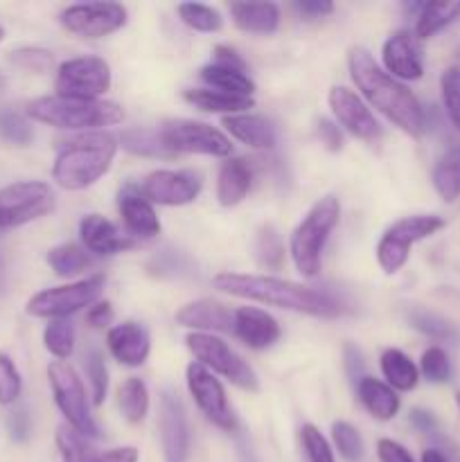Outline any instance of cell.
Wrapping results in <instances>:
<instances>
[{"instance_id":"cell-1","label":"cell","mask_w":460,"mask_h":462,"mask_svg":"<svg viewBox=\"0 0 460 462\" xmlns=\"http://www.w3.org/2000/svg\"><path fill=\"white\" fill-rule=\"evenodd\" d=\"M212 287L221 293H228V296L316 316V319H336L343 311L341 305L329 293L291 282V280L273 278V275L219 273L212 280Z\"/></svg>"},{"instance_id":"cell-2","label":"cell","mask_w":460,"mask_h":462,"mask_svg":"<svg viewBox=\"0 0 460 462\" xmlns=\"http://www.w3.org/2000/svg\"><path fill=\"white\" fill-rule=\"evenodd\" d=\"M350 77L356 88L377 111H382L404 134L419 138L424 131V111L418 97L401 81L388 75L365 48H352L347 57Z\"/></svg>"},{"instance_id":"cell-3","label":"cell","mask_w":460,"mask_h":462,"mask_svg":"<svg viewBox=\"0 0 460 462\" xmlns=\"http://www.w3.org/2000/svg\"><path fill=\"white\" fill-rule=\"evenodd\" d=\"M117 138L108 131H90L59 149L52 165V179L59 188L86 189L97 183L113 165L117 153Z\"/></svg>"},{"instance_id":"cell-4","label":"cell","mask_w":460,"mask_h":462,"mask_svg":"<svg viewBox=\"0 0 460 462\" xmlns=\"http://www.w3.org/2000/svg\"><path fill=\"white\" fill-rule=\"evenodd\" d=\"M25 113L27 117L41 122V125L68 131L113 126L124 117V111L115 102H106V99H70L59 97V95L32 99L27 104Z\"/></svg>"},{"instance_id":"cell-5","label":"cell","mask_w":460,"mask_h":462,"mask_svg":"<svg viewBox=\"0 0 460 462\" xmlns=\"http://www.w3.org/2000/svg\"><path fill=\"white\" fill-rule=\"evenodd\" d=\"M338 219H341V203L332 194L316 201L309 208V212L302 217L298 228L293 230L291 242H289V253H291L298 273L305 275V278L318 275L325 244L338 226Z\"/></svg>"},{"instance_id":"cell-6","label":"cell","mask_w":460,"mask_h":462,"mask_svg":"<svg viewBox=\"0 0 460 462\" xmlns=\"http://www.w3.org/2000/svg\"><path fill=\"white\" fill-rule=\"evenodd\" d=\"M185 346H188V350L194 355L197 364H201L203 368L210 370L212 374H221V377H225L230 383L242 388V391L257 393L260 379H257L255 370H253L251 365L228 346V343L221 341L219 337L194 332L185 337Z\"/></svg>"},{"instance_id":"cell-7","label":"cell","mask_w":460,"mask_h":462,"mask_svg":"<svg viewBox=\"0 0 460 462\" xmlns=\"http://www.w3.org/2000/svg\"><path fill=\"white\" fill-rule=\"evenodd\" d=\"M445 228V219L437 215H413L395 221L377 244V262L386 273H397L409 262L410 246L431 237Z\"/></svg>"},{"instance_id":"cell-8","label":"cell","mask_w":460,"mask_h":462,"mask_svg":"<svg viewBox=\"0 0 460 462\" xmlns=\"http://www.w3.org/2000/svg\"><path fill=\"white\" fill-rule=\"evenodd\" d=\"M48 379L50 388H52L54 404L59 406L63 418L68 420V427H72L84 438H97V424L90 418L84 383H81L77 370L66 361H52L48 365Z\"/></svg>"},{"instance_id":"cell-9","label":"cell","mask_w":460,"mask_h":462,"mask_svg":"<svg viewBox=\"0 0 460 462\" xmlns=\"http://www.w3.org/2000/svg\"><path fill=\"white\" fill-rule=\"evenodd\" d=\"M104 275H90V278L79 280V282L63 284V287H52L39 291L27 300L25 311L34 319H68L75 311L90 307L104 289Z\"/></svg>"},{"instance_id":"cell-10","label":"cell","mask_w":460,"mask_h":462,"mask_svg":"<svg viewBox=\"0 0 460 462\" xmlns=\"http://www.w3.org/2000/svg\"><path fill=\"white\" fill-rule=\"evenodd\" d=\"M54 192L48 183L25 180L0 189V230L18 228L54 210Z\"/></svg>"},{"instance_id":"cell-11","label":"cell","mask_w":460,"mask_h":462,"mask_svg":"<svg viewBox=\"0 0 460 462\" xmlns=\"http://www.w3.org/2000/svg\"><path fill=\"white\" fill-rule=\"evenodd\" d=\"M111 88V68L99 57L68 59L59 66L54 90L59 97L99 99Z\"/></svg>"},{"instance_id":"cell-12","label":"cell","mask_w":460,"mask_h":462,"mask_svg":"<svg viewBox=\"0 0 460 462\" xmlns=\"http://www.w3.org/2000/svg\"><path fill=\"white\" fill-rule=\"evenodd\" d=\"M162 140L174 153H203V156L228 158L233 143L219 129L194 120H170L161 129Z\"/></svg>"},{"instance_id":"cell-13","label":"cell","mask_w":460,"mask_h":462,"mask_svg":"<svg viewBox=\"0 0 460 462\" xmlns=\"http://www.w3.org/2000/svg\"><path fill=\"white\" fill-rule=\"evenodd\" d=\"M185 377H188L189 395L194 397L198 411L206 415L207 422H212L221 431H237V420H235L228 400H225V391L219 379L210 370L203 368L201 364H189Z\"/></svg>"},{"instance_id":"cell-14","label":"cell","mask_w":460,"mask_h":462,"mask_svg":"<svg viewBox=\"0 0 460 462\" xmlns=\"http://www.w3.org/2000/svg\"><path fill=\"white\" fill-rule=\"evenodd\" d=\"M61 25L81 39H102L126 25V7L120 3L70 5L61 12Z\"/></svg>"},{"instance_id":"cell-15","label":"cell","mask_w":460,"mask_h":462,"mask_svg":"<svg viewBox=\"0 0 460 462\" xmlns=\"http://www.w3.org/2000/svg\"><path fill=\"white\" fill-rule=\"evenodd\" d=\"M203 179L192 170H158L140 183V194L158 206H188L198 197Z\"/></svg>"},{"instance_id":"cell-16","label":"cell","mask_w":460,"mask_h":462,"mask_svg":"<svg viewBox=\"0 0 460 462\" xmlns=\"http://www.w3.org/2000/svg\"><path fill=\"white\" fill-rule=\"evenodd\" d=\"M158 433H161V447L165 462H188V418H185L183 402L171 391L161 393V402H158Z\"/></svg>"},{"instance_id":"cell-17","label":"cell","mask_w":460,"mask_h":462,"mask_svg":"<svg viewBox=\"0 0 460 462\" xmlns=\"http://www.w3.org/2000/svg\"><path fill=\"white\" fill-rule=\"evenodd\" d=\"M327 99L329 108H332L338 125L345 131H350L354 138L365 140V143H374V140L382 138V125H379L374 113L365 106V102L354 93V90L345 88V86H334V88L329 90Z\"/></svg>"},{"instance_id":"cell-18","label":"cell","mask_w":460,"mask_h":462,"mask_svg":"<svg viewBox=\"0 0 460 462\" xmlns=\"http://www.w3.org/2000/svg\"><path fill=\"white\" fill-rule=\"evenodd\" d=\"M386 72L395 79L415 81L424 75L422 41L410 30H397L386 39L382 48Z\"/></svg>"},{"instance_id":"cell-19","label":"cell","mask_w":460,"mask_h":462,"mask_svg":"<svg viewBox=\"0 0 460 462\" xmlns=\"http://www.w3.org/2000/svg\"><path fill=\"white\" fill-rule=\"evenodd\" d=\"M106 347L113 359L120 361L122 365L138 368L147 361L149 352H152V338H149L144 325L135 323V320H126V323L108 329Z\"/></svg>"},{"instance_id":"cell-20","label":"cell","mask_w":460,"mask_h":462,"mask_svg":"<svg viewBox=\"0 0 460 462\" xmlns=\"http://www.w3.org/2000/svg\"><path fill=\"white\" fill-rule=\"evenodd\" d=\"M233 332L251 350H266L280 338L278 320L257 307H242L233 316Z\"/></svg>"},{"instance_id":"cell-21","label":"cell","mask_w":460,"mask_h":462,"mask_svg":"<svg viewBox=\"0 0 460 462\" xmlns=\"http://www.w3.org/2000/svg\"><path fill=\"white\" fill-rule=\"evenodd\" d=\"M233 316L228 307L212 298L188 302L176 311V323L189 329H201L203 334L210 332H233Z\"/></svg>"},{"instance_id":"cell-22","label":"cell","mask_w":460,"mask_h":462,"mask_svg":"<svg viewBox=\"0 0 460 462\" xmlns=\"http://www.w3.org/2000/svg\"><path fill=\"white\" fill-rule=\"evenodd\" d=\"M120 217L124 221L126 230H129L133 237L152 239L156 235H161V221H158L156 210H153L152 203L140 194V189H135L133 185H126L120 192Z\"/></svg>"},{"instance_id":"cell-23","label":"cell","mask_w":460,"mask_h":462,"mask_svg":"<svg viewBox=\"0 0 460 462\" xmlns=\"http://www.w3.org/2000/svg\"><path fill=\"white\" fill-rule=\"evenodd\" d=\"M79 235L86 251L95 255H115L133 246V242L117 233L115 226L102 215H86L79 224Z\"/></svg>"},{"instance_id":"cell-24","label":"cell","mask_w":460,"mask_h":462,"mask_svg":"<svg viewBox=\"0 0 460 462\" xmlns=\"http://www.w3.org/2000/svg\"><path fill=\"white\" fill-rule=\"evenodd\" d=\"M221 125L225 126L233 138H237L239 143L248 144L253 149H273L278 144V134H275V126L271 125L266 117L253 116V113H239V116H224Z\"/></svg>"},{"instance_id":"cell-25","label":"cell","mask_w":460,"mask_h":462,"mask_svg":"<svg viewBox=\"0 0 460 462\" xmlns=\"http://www.w3.org/2000/svg\"><path fill=\"white\" fill-rule=\"evenodd\" d=\"M251 183L253 174L248 162L242 158H228L216 176V199L224 208L237 206L251 192Z\"/></svg>"},{"instance_id":"cell-26","label":"cell","mask_w":460,"mask_h":462,"mask_svg":"<svg viewBox=\"0 0 460 462\" xmlns=\"http://www.w3.org/2000/svg\"><path fill=\"white\" fill-rule=\"evenodd\" d=\"M356 395H359V402L363 404V409L373 418L382 420V422L392 420L397 415V411H400V397H397V393L388 383L379 382L374 377H361L356 382Z\"/></svg>"},{"instance_id":"cell-27","label":"cell","mask_w":460,"mask_h":462,"mask_svg":"<svg viewBox=\"0 0 460 462\" xmlns=\"http://www.w3.org/2000/svg\"><path fill=\"white\" fill-rule=\"evenodd\" d=\"M230 16L239 30L251 34H271L280 27V7L275 3H233Z\"/></svg>"},{"instance_id":"cell-28","label":"cell","mask_w":460,"mask_h":462,"mask_svg":"<svg viewBox=\"0 0 460 462\" xmlns=\"http://www.w3.org/2000/svg\"><path fill=\"white\" fill-rule=\"evenodd\" d=\"M183 97L188 99L192 106L201 108V111L225 113V117L239 116V113H246L248 108L255 106L253 97H242V95L224 93V90L215 88H189L185 90Z\"/></svg>"},{"instance_id":"cell-29","label":"cell","mask_w":460,"mask_h":462,"mask_svg":"<svg viewBox=\"0 0 460 462\" xmlns=\"http://www.w3.org/2000/svg\"><path fill=\"white\" fill-rule=\"evenodd\" d=\"M198 75H201V79L215 90L242 95V97H251V95L255 93V84H253V79L246 75L244 68L212 61L207 63V66H203L201 70H198Z\"/></svg>"},{"instance_id":"cell-30","label":"cell","mask_w":460,"mask_h":462,"mask_svg":"<svg viewBox=\"0 0 460 462\" xmlns=\"http://www.w3.org/2000/svg\"><path fill=\"white\" fill-rule=\"evenodd\" d=\"M379 365H382V374L386 377L388 386L397 388V391H413L419 382V370L409 356L401 350H383L382 359H379Z\"/></svg>"},{"instance_id":"cell-31","label":"cell","mask_w":460,"mask_h":462,"mask_svg":"<svg viewBox=\"0 0 460 462\" xmlns=\"http://www.w3.org/2000/svg\"><path fill=\"white\" fill-rule=\"evenodd\" d=\"M122 149H126L133 156L143 158H174L176 153L167 147L161 131L153 129H126L120 135Z\"/></svg>"},{"instance_id":"cell-32","label":"cell","mask_w":460,"mask_h":462,"mask_svg":"<svg viewBox=\"0 0 460 462\" xmlns=\"http://www.w3.org/2000/svg\"><path fill=\"white\" fill-rule=\"evenodd\" d=\"M460 18V3H424L418 14V25H415V36L419 41L431 39L446 25Z\"/></svg>"},{"instance_id":"cell-33","label":"cell","mask_w":460,"mask_h":462,"mask_svg":"<svg viewBox=\"0 0 460 462\" xmlns=\"http://www.w3.org/2000/svg\"><path fill=\"white\" fill-rule=\"evenodd\" d=\"M117 406H120L126 422L131 424H140L147 418L149 391L143 379L129 377L126 382L120 383V388H117Z\"/></svg>"},{"instance_id":"cell-34","label":"cell","mask_w":460,"mask_h":462,"mask_svg":"<svg viewBox=\"0 0 460 462\" xmlns=\"http://www.w3.org/2000/svg\"><path fill=\"white\" fill-rule=\"evenodd\" d=\"M433 188L446 203L460 197V147L449 149L433 170Z\"/></svg>"},{"instance_id":"cell-35","label":"cell","mask_w":460,"mask_h":462,"mask_svg":"<svg viewBox=\"0 0 460 462\" xmlns=\"http://www.w3.org/2000/svg\"><path fill=\"white\" fill-rule=\"evenodd\" d=\"M48 264L59 278H70V275L88 269L90 255L86 253V248L77 246V244H61V246L50 248Z\"/></svg>"},{"instance_id":"cell-36","label":"cell","mask_w":460,"mask_h":462,"mask_svg":"<svg viewBox=\"0 0 460 462\" xmlns=\"http://www.w3.org/2000/svg\"><path fill=\"white\" fill-rule=\"evenodd\" d=\"M253 251H255L257 264L264 266L269 271H278L284 264V244L280 237L278 230L271 224L262 226L257 230L255 244H253Z\"/></svg>"},{"instance_id":"cell-37","label":"cell","mask_w":460,"mask_h":462,"mask_svg":"<svg viewBox=\"0 0 460 462\" xmlns=\"http://www.w3.org/2000/svg\"><path fill=\"white\" fill-rule=\"evenodd\" d=\"M57 449L63 462H97V451L88 445V438L77 433L75 429L61 424L57 429Z\"/></svg>"},{"instance_id":"cell-38","label":"cell","mask_w":460,"mask_h":462,"mask_svg":"<svg viewBox=\"0 0 460 462\" xmlns=\"http://www.w3.org/2000/svg\"><path fill=\"white\" fill-rule=\"evenodd\" d=\"M409 320L418 332H422L424 337L433 338V341H440V343L458 341V332H455L454 325H451L449 320L442 319V316L433 314V311L413 310L409 314Z\"/></svg>"},{"instance_id":"cell-39","label":"cell","mask_w":460,"mask_h":462,"mask_svg":"<svg viewBox=\"0 0 460 462\" xmlns=\"http://www.w3.org/2000/svg\"><path fill=\"white\" fill-rule=\"evenodd\" d=\"M43 343L45 350L52 356H57L59 361L70 359L72 350H75V328L68 319H57L50 320L48 328L43 332Z\"/></svg>"},{"instance_id":"cell-40","label":"cell","mask_w":460,"mask_h":462,"mask_svg":"<svg viewBox=\"0 0 460 462\" xmlns=\"http://www.w3.org/2000/svg\"><path fill=\"white\" fill-rule=\"evenodd\" d=\"M179 16L189 30L206 32V34H210V32H219L221 25H224L221 14L216 12V9L207 7V5H201V3L179 5Z\"/></svg>"},{"instance_id":"cell-41","label":"cell","mask_w":460,"mask_h":462,"mask_svg":"<svg viewBox=\"0 0 460 462\" xmlns=\"http://www.w3.org/2000/svg\"><path fill=\"white\" fill-rule=\"evenodd\" d=\"M332 438L338 454H341L347 462H361V458H363V440H361L359 431H356L352 424L334 422Z\"/></svg>"},{"instance_id":"cell-42","label":"cell","mask_w":460,"mask_h":462,"mask_svg":"<svg viewBox=\"0 0 460 462\" xmlns=\"http://www.w3.org/2000/svg\"><path fill=\"white\" fill-rule=\"evenodd\" d=\"M0 138L16 144V147H27L34 138V131L21 113L3 111L0 113Z\"/></svg>"},{"instance_id":"cell-43","label":"cell","mask_w":460,"mask_h":462,"mask_svg":"<svg viewBox=\"0 0 460 462\" xmlns=\"http://www.w3.org/2000/svg\"><path fill=\"white\" fill-rule=\"evenodd\" d=\"M9 61L14 66L23 68V70L32 72H48L54 66V54L45 48H36V45H25V48H16L9 52Z\"/></svg>"},{"instance_id":"cell-44","label":"cell","mask_w":460,"mask_h":462,"mask_svg":"<svg viewBox=\"0 0 460 462\" xmlns=\"http://www.w3.org/2000/svg\"><path fill=\"white\" fill-rule=\"evenodd\" d=\"M442 99H445L446 116L451 125L460 131V68H446L440 79Z\"/></svg>"},{"instance_id":"cell-45","label":"cell","mask_w":460,"mask_h":462,"mask_svg":"<svg viewBox=\"0 0 460 462\" xmlns=\"http://www.w3.org/2000/svg\"><path fill=\"white\" fill-rule=\"evenodd\" d=\"M86 374H88L90 388H93V404L102 406L108 391V373L99 350H88V355H86Z\"/></svg>"},{"instance_id":"cell-46","label":"cell","mask_w":460,"mask_h":462,"mask_svg":"<svg viewBox=\"0 0 460 462\" xmlns=\"http://www.w3.org/2000/svg\"><path fill=\"white\" fill-rule=\"evenodd\" d=\"M419 370H422L424 377L433 383H445L449 382L451 377V364L449 356L442 347H428L422 355V361H419Z\"/></svg>"},{"instance_id":"cell-47","label":"cell","mask_w":460,"mask_h":462,"mask_svg":"<svg viewBox=\"0 0 460 462\" xmlns=\"http://www.w3.org/2000/svg\"><path fill=\"white\" fill-rule=\"evenodd\" d=\"M300 442L309 462H336L334 460L332 447H329V442L325 440V436L314 424H305L300 429Z\"/></svg>"},{"instance_id":"cell-48","label":"cell","mask_w":460,"mask_h":462,"mask_svg":"<svg viewBox=\"0 0 460 462\" xmlns=\"http://www.w3.org/2000/svg\"><path fill=\"white\" fill-rule=\"evenodd\" d=\"M23 379L7 355H0V404L9 406L21 397Z\"/></svg>"},{"instance_id":"cell-49","label":"cell","mask_w":460,"mask_h":462,"mask_svg":"<svg viewBox=\"0 0 460 462\" xmlns=\"http://www.w3.org/2000/svg\"><path fill=\"white\" fill-rule=\"evenodd\" d=\"M316 131H318V138L329 152H341L343 149V134L338 129V125H334L327 117H320L318 125H316Z\"/></svg>"},{"instance_id":"cell-50","label":"cell","mask_w":460,"mask_h":462,"mask_svg":"<svg viewBox=\"0 0 460 462\" xmlns=\"http://www.w3.org/2000/svg\"><path fill=\"white\" fill-rule=\"evenodd\" d=\"M377 456L379 462H415L413 456L400 445V442L391 440V438H382L377 442Z\"/></svg>"},{"instance_id":"cell-51","label":"cell","mask_w":460,"mask_h":462,"mask_svg":"<svg viewBox=\"0 0 460 462\" xmlns=\"http://www.w3.org/2000/svg\"><path fill=\"white\" fill-rule=\"evenodd\" d=\"M9 433L16 442H25L27 436H30V415H27L25 409H16L7 420Z\"/></svg>"},{"instance_id":"cell-52","label":"cell","mask_w":460,"mask_h":462,"mask_svg":"<svg viewBox=\"0 0 460 462\" xmlns=\"http://www.w3.org/2000/svg\"><path fill=\"white\" fill-rule=\"evenodd\" d=\"M113 320V307L111 302H95L88 311H86V323L95 329H102L106 325H111Z\"/></svg>"},{"instance_id":"cell-53","label":"cell","mask_w":460,"mask_h":462,"mask_svg":"<svg viewBox=\"0 0 460 462\" xmlns=\"http://www.w3.org/2000/svg\"><path fill=\"white\" fill-rule=\"evenodd\" d=\"M296 12L305 18H323L334 12V5L327 0H298Z\"/></svg>"},{"instance_id":"cell-54","label":"cell","mask_w":460,"mask_h":462,"mask_svg":"<svg viewBox=\"0 0 460 462\" xmlns=\"http://www.w3.org/2000/svg\"><path fill=\"white\" fill-rule=\"evenodd\" d=\"M410 424H413L419 433H427V436H437V431H440L436 415L428 413V411L424 409L410 411Z\"/></svg>"},{"instance_id":"cell-55","label":"cell","mask_w":460,"mask_h":462,"mask_svg":"<svg viewBox=\"0 0 460 462\" xmlns=\"http://www.w3.org/2000/svg\"><path fill=\"white\" fill-rule=\"evenodd\" d=\"M140 454L135 447H117L97 456V462H138Z\"/></svg>"},{"instance_id":"cell-56","label":"cell","mask_w":460,"mask_h":462,"mask_svg":"<svg viewBox=\"0 0 460 462\" xmlns=\"http://www.w3.org/2000/svg\"><path fill=\"white\" fill-rule=\"evenodd\" d=\"M345 368L352 382H359L361 370H363V356H361V352L354 346H345Z\"/></svg>"},{"instance_id":"cell-57","label":"cell","mask_w":460,"mask_h":462,"mask_svg":"<svg viewBox=\"0 0 460 462\" xmlns=\"http://www.w3.org/2000/svg\"><path fill=\"white\" fill-rule=\"evenodd\" d=\"M215 63H225V66L244 68V70H246V61H244L235 50L225 48V45H216L215 48Z\"/></svg>"},{"instance_id":"cell-58","label":"cell","mask_w":460,"mask_h":462,"mask_svg":"<svg viewBox=\"0 0 460 462\" xmlns=\"http://www.w3.org/2000/svg\"><path fill=\"white\" fill-rule=\"evenodd\" d=\"M422 462H451L440 449H427L422 454Z\"/></svg>"},{"instance_id":"cell-59","label":"cell","mask_w":460,"mask_h":462,"mask_svg":"<svg viewBox=\"0 0 460 462\" xmlns=\"http://www.w3.org/2000/svg\"><path fill=\"white\" fill-rule=\"evenodd\" d=\"M239 460H242V462H257L255 454H253V449L248 447L246 440L239 442Z\"/></svg>"},{"instance_id":"cell-60","label":"cell","mask_w":460,"mask_h":462,"mask_svg":"<svg viewBox=\"0 0 460 462\" xmlns=\"http://www.w3.org/2000/svg\"><path fill=\"white\" fill-rule=\"evenodd\" d=\"M455 404H458V409H460V391L455 393Z\"/></svg>"},{"instance_id":"cell-61","label":"cell","mask_w":460,"mask_h":462,"mask_svg":"<svg viewBox=\"0 0 460 462\" xmlns=\"http://www.w3.org/2000/svg\"><path fill=\"white\" fill-rule=\"evenodd\" d=\"M5 39V30H3V27H0V41H3Z\"/></svg>"},{"instance_id":"cell-62","label":"cell","mask_w":460,"mask_h":462,"mask_svg":"<svg viewBox=\"0 0 460 462\" xmlns=\"http://www.w3.org/2000/svg\"><path fill=\"white\" fill-rule=\"evenodd\" d=\"M3 86H5V77L0 75V88H3Z\"/></svg>"},{"instance_id":"cell-63","label":"cell","mask_w":460,"mask_h":462,"mask_svg":"<svg viewBox=\"0 0 460 462\" xmlns=\"http://www.w3.org/2000/svg\"><path fill=\"white\" fill-rule=\"evenodd\" d=\"M455 57H458V61H460V48H458V50H455Z\"/></svg>"}]
</instances>
